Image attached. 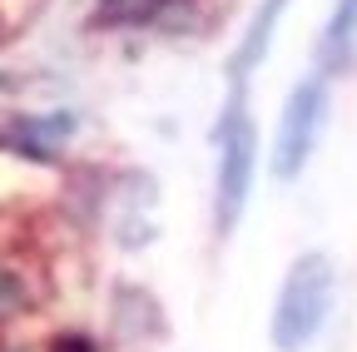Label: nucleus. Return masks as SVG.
<instances>
[{
  "mask_svg": "<svg viewBox=\"0 0 357 352\" xmlns=\"http://www.w3.org/2000/svg\"><path fill=\"white\" fill-rule=\"evenodd\" d=\"M213 144H218L213 224H218V234H234V224L243 218V204H248V189H253V169H258V129L248 119L243 90H234V100L223 105L218 129H213Z\"/></svg>",
  "mask_w": 357,
  "mask_h": 352,
  "instance_id": "f03ea898",
  "label": "nucleus"
},
{
  "mask_svg": "<svg viewBox=\"0 0 357 352\" xmlns=\"http://www.w3.org/2000/svg\"><path fill=\"white\" fill-rule=\"evenodd\" d=\"M323 119H328V79L323 75H307L293 84V95L283 105V119H278V144H273V174L288 184L303 174V164L318 149V135H323Z\"/></svg>",
  "mask_w": 357,
  "mask_h": 352,
  "instance_id": "7ed1b4c3",
  "label": "nucleus"
},
{
  "mask_svg": "<svg viewBox=\"0 0 357 352\" xmlns=\"http://www.w3.org/2000/svg\"><path fill=\"white\" fill-rule=\"evenodd\" d=\"M25 307H30V288H25V278H20L15 268H6V263H0V323L20 318Z\"/></svg>",
  "mask_w": 357,
  "mask_h": 352,
  "instance_id": "423d86ee",
  "label": "nucleus"
},
{
  "mask_svg": "<svg viewBox=\"0 0 357 352\" xmlns=\"http://www.w3.org/2000/svg\"><path fill=\"white\" fill-rule=\"evenodd\" d=\"M154 0H105L100 6V20H139Z\"/></svg>",
  "mask_w": 357,
  "mask_h": 352,
  "instance_id": "0eeeda50",
  "label": "nucleus"
},
{
  "mask_svg": "<svg viewBox=\"0 0 357 352\" xmlns=\"http://www.w3.org/2000/svg\"><path fill=\"white\" fill-rule=\"evenodd\" d=\"M333 288H337V273L328 253H303L283 288H278V307H273V347L278 352H303L312 347V337L323 332L328 313H333Z\"/></svg>",
  "mask_w": 357,
  "mask_h": 352,
  "instance_id": "f257e3e1",
  "label": "nucleus"
},
{
  "mask_svg": "<svg viewBox=\"0 0 357 352\" xmlns=\"http://www.w3.org/2000/svg\"><path fill=\"white\" fill-rule=\"evenodd\" d=\"M35 129H40V135H70V114H55V119H45V124H35ZM45 144H50V139H30L25 149L45 159V154H50V149H45Z\"/></svg>",
  "mask_w": 357,
  "mask_h": 352,
  "instance_id": "6e6552de",
  "label": "nucleus"
},
{
  "mask_svg": "<svg viewBox=\"0 0 357 352\" xmlns=\"http://www.w3.org/2000/svg\"><path fill=\"white\" fill-rule=\"evenodd\" d=\"M288 10V0H263V6L253 10V25L243 30V40H238V50H234V84H243L258 65H263V55H268V45H273V30H278V15Z\"/></svg>",
  "mask_w": 357,
  "mask_h": 352,
  "instance_id": "20e7f679",
  "label": "nucleus"
},
{
  "mask_svg": "<svg viewBox=\"0 0 357 352\" xmlns=\"http://www.w3.org/2000/svg\"><path fill=\"white\" fill-rule=\"evenodd\" d=\"M50 352H100L95 342H89L84 332H65V337H55V347Z\"/></svg>",
  "mask_w": 357,
  "mask_h": 352,
  "instance_id": "1a4fd4ad",
  "label": "nucleus"
},
{
  "mask_svg": "<svg viewBox=\"0 0 357 352\" xmlns=\"http://www.w3.org/2000/svg\"><path fill=\"white\" fill-rule=\"evenodd\" d=\"M352 40H357V0H337L333 6V20L323 30V45H318V60H323V75H337L352 65Z\"/></svg>",
  "mask_w": 357,
  "mask_h": 352,
  "instance_id": "39448f33",
  "label": "nucleus"
}]
</instances>
